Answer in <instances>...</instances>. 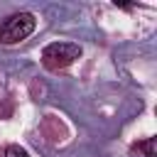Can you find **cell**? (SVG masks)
<instances>
[{
  "instance_id": "cell-1",
  "label": "cell",
  "mask_w": 157,
  "mask_h": 157,
  "mask_svg": "<svg viewBox=\"0 0 157 157\" xmlns=\"http://www.w3.org/2000/svg\"><path fill=\"white\" fill-rule=\"evenodd\" d=\"M37 27V20L32 12H17V15H10L2 25H0V42L2 44H15V42H22L27 39Z\"/></svg>"
},
{
  "instance_id": "cell-2",
  "label": "cell",
  "mask_w": 157,
  "mask_h": 157,
  "mask_svg": "<svg viewBox=\"0 0 157 157\" xmlns=\"http://www.w3.org/2000/svg\"><path fill=\"white\" fill-rule=\"evenodd\" d=\"M81 56V47L74 44V42H54V44H47L44 52H42V64L52 71H59V69H66L69 64H74L76 59Z\"/></svg>"
},
{
  "instance_id": "cell-3",
  "label": "cell",
  "mask_w": 157,
  "mask_h": 157,
  "mask_svg": "<svg viewBox=\"0 0 157 157\" xmlns=\"http://www.w3.org/2000/svg\"><path fill=\"white\" fill-rule=\"evenodd\" d=\"M140 152H145V157H155V137H150V140H145V142H137L135 145Z\"/></svg>"
},
{
  "instance_id": "cell-4",
  "label": "cell",
  "mask_w": 157,
  "mask_h": 157,
  "mask_svg": "<svg viewBox=\"0 0 157 157\" xmlns=\"http://www.w3.org/2000/svg\"><path fill=\"white\" fill-rule=\"evenodd\" d=\"M5 157H29V155H27L25 147H20V145H10V147L5 150Z\"/></svg>"
}]
</instances>
